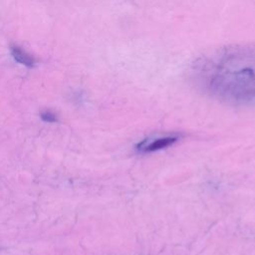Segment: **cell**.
Here are the masks:
<instances>
[{
    "label": "cell",
    "mask_w": 255,
    "mask_h": 255,
    "mask_svg": "<svg viewBox=\"0 0 255 255\" xmlns=\"http://www.w3.org/2000/svg\"><path fill=\"white\" fill-rule=\"evenodd\" d=\"M10 51H11L13 58L18 63H20L26 67H29V68H32L35 66V64H36L35 58L31 54H29L27 51L23 50L21 47H19L17 45H12L10 47Z\"/></svg>",
    "instance_id": "3957f363"
},
{
    "label": "cell",
    "mask_w": 255,
    "mask_h": 255,
    "mask_svg": "<svg viewBox=\"0 0 255 255\" xmlns=\"http://www.w3.org/2000/svg\"><path fill=\"white\" fill-rule=\"evenodd\" d=\"M195 84L222 100H255V45L232 44L208 51L191 67Z\"/></svg>",
    "instance_id": "6da1fadb"
},
{
    "label": "cell",
    "mask_w": 255,
    "mask_h": 255,
    "mask_svg": "<svg viewBox=\"0 0 255 255\" xmlns=\"http://www.w3.org/2000/svg\"><path fill=\"white\" fill-rule=\"evenodd\" d=\"M41 118L43 119V121L48 122V123H53L56 121V115L53 114L50 111H45L41 114Z\"/></svg>",
    "instance_id": "277c9868"
},
{
    "label": "cell",
    "mask_w": 255,
    "mask_h": 255,
    "mask_svg": "<svg viewBox=\"0 0 255 255\" xmlns=\"http://www.w3.org/2000/svg\"><path fill=\"white\" fill-rule=\"evenodd\" d=\"M178 140V136L175 135H168L153 138L151 140H145L140 144V150L143 152H151L154 150H159L161 148H165L169 145H172L174 142Z\"/></svg>",
    "instance_id": "7a4b0ae2"
}]
</instances>
